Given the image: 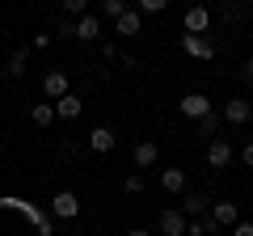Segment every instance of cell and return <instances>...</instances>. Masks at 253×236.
<instances>
[{"label": "cell", "mask_w": 253, "mask_h": 236, "mask_svg": "<svg viewBox=\"0 0 253 236\" xmlns=\"http://www.w3.org/2000/svg\"><path fill=\"white\" fill-rule=\"evenodd\" d=\"M177 110H181L186 118H194V122H199V118H207L215 106H211V97H207V93H186V97L177 101Z\"/></svg>", "instance_id": "cell-1"}, {"label": "cell", "mask_w": 253, "mask_h": 236, "mask_svg": "<svg viewBox=\"0 0 253 236\" xmlns=\"http://www.w3.org/2000/svg\"><path fill=\"white\" fill-rule=\"evenodd\" d=\"M51 215L55 219H76V215H81V198H76L72 190H59L51 198Z\"/></svg>", "instance_id": "cell-2"}, {"label": "cell", "mask_w": 253, "mask_h": 236, "mask_svg": "<svg viewBox=\"0 0 253 236\" xmlns=\"http://www.w3.org/2000/svg\"><path fill=\"white\" fill-rule=\"evenodd\" d=\"M181 26H186V34H194V38H207L211 13L203 9V4H194V9H186V17H181Z\"/></svg>", "instance_id": "cell-3"}, {"label": "cell", "mask_w": 253, "mask_h": 236, "mask_svg": "<svg viewBox=\"0 0 253 236\" xmlns=\"http://www.w3.org/2000/svg\"><path fill=\"white\" fill-rule=\"evenodd\" d=\"M219 114H224V122H228V127H245V122L253 118V106H249L245 97H232L224 110H219Z\"/></svg>", "instance_id": "cell-4"}, {"label": "cell", "mask_w": 253, "mask_h": 236, "mask_svg": "<svg viewBox=\"0 0 253 236\" xmlns=\"http://www.w3.org/2000/svg\"><path fill=\"white\" fill-rule=\"evenodd\" d=\"M156 232L161 236H186V215L181 211H161L156 215Z\"/></svg>", "instance_id": "cell-5"}, {"label": "cell", "mask_w": 253, "mask_h": 236, "mask_svg": "<svg viewBox=\"0 0 253 236\" xmlns=\"http://www.w3.org/2000/svg\"><path fill=\"white\" fill-rule=\"evenodd\" d=\"M181 51H186L190 59H211V55H215V42H211V38H194V34H181Z\"/></svg>", "instance_id": "cell-6"}, {"label": "cell", "mask_w": 253, "mask_h": 236, "mask_svg": "<svg viewBox=\"0 0 253 236\" xmlns=\"http://www.w3.org/2000/svg\"><path fill=\"white\" fill-rule=\"evenodd\" d=\"M211 219H215L219 228H236V224H241V207H236L232 198H228V202H211Z\"/></svg>", "instance_id": "cell-7"}, {"label": "cell", "mask_w": 253, "mask_h": 236, "mask_svg": "<svg viewBox=\"0 0 253 236\" xmlns=\"http://www.w3.org/2000/svg\"><path fill=\"white\" fill-rule=\"evenodd\" d=\"M42 93H46L51 101L68 97V93H72V89H68V72H59V68H55V72H46V76H42Z\"/></svg>", "instance_id": "cell-8"}, {"label": "cell", "mask_w": 253, "mask_h": 236, "mask_svg": "<svg viewBox=\"0 0 253 236\" xmlns=\"http://www.w3.org/2000/svg\"><path fill=\"white\" fill-rule=\"evenodd\" d=\"M207 164H211V169H228V164H232V144H228V139H211Z\"/></svg>", "instance_id": "cell-9"}, {"label": "cell", "mask_w": 253, "mask_h": 236, "mask_svg": "<svg viewBox=\"0 0 253 236\" xmlns=\"http://www.w3.org/2000/svg\"><path fill=\"white\" fill-rule=\"evenodd\" d=\"M76 38H81V42H97V38H101V21H97V13H84V17L76 21Z\"/></svg>", "instance_id": "cell-10"}, {"label": "cell", "mask_w": 253, "mask_h": 236, "mask_svg": "<svg viewBox=\"0 0 253 236\" xmlns=\"http://www.w3.org/2000/svg\"><path fill=\"white\" fill-rule=\"evenodd\" d=\"M139 26H144V17H139V9H126L123 17L114 21V34H123V38H135V34H139Z\"/></svg>", "instance_id": "cell-11"}, {"label": "cell", "mask_w": 253, "mask_h": 236, "mask_svg": "<svg viewBox=\"0 0 253 236\" xmlns=\"http://www.w3.org/2000/svg\"><path fill=\"white\" fill-rule=\"evenodd\" d=\"M81 110H84V101L76 97V93H68V97L55 101V118H68V122H72V118H81Z\"/></svg>", "instance_id": "cell-12"}, {"label": "cell", "mask_w": 253, "mask_h": 236, "mask_svg": "<svg viewBox=\"0 0 253 236\" xmlns=\"http://www.w3.org/2000/svg\"><path fill=\"white\" fill-rule=\"evenodd\" d=\"M114 144H118V139H114L110 127H93L89 131V148H93V152H114Z\"/></svg>", "instance_id": "cell-13"}, {"label": "cell", "mask_w": 253, "mask_h": 236, "mask_svg": "<svg viewBox=\"0 0 253 236\" xmlns=\"http://www.w3.org/2000/svg\"><path fill=\"white\" fill-rule=\"evenodd\" d=\"M156 160H161V148H156L152 139H144V144H135V169H152Z\"/></svg>", "instance_id": "cell-14"}, {"label": "cell", "mask_w": 253, "mask_h": 236, "mask_svg": "<svg viewBox=\"0 0 253 236\" xmlns=\"http://www.w3.org/2000/svg\"><path fill=\"white\" fill-rule=\"evenodd\" d=\"M181 215H190V219H203V215H211V202L203 198V194H190V198L181 202Z\"/></svg>", "instance_id": "cell-15"}, {"label": "cell", "mask_w": 253, "mask_h": 236, "mask_svg": "<svg viewBox=\"0 0 253 236\" xmlns=\"http://www.w3.org/2000/svg\"><path fill=\"white\" fill-rule=\"evenodd\" d=\"M30 122H34V127H51L55 122V101H38V106L30 110Z\"/></svg>", "instance_id": "cell-16"}, {"label": "cell", "mask_w": 253, "mask_h": 236, "mask_svg": "<svg viewBox=\"0 0 253 236\" xmlns=\"http://www.w3.org/2000/svg\"><path fill=\"white\" fill-rule=\"evenodd\" d=\"M161 186L169 194H181V190H186V173H181V169H161Z\"/></svg>", "instance_id": "cell-17"}, {"label": "cell", "mask_w": 253, "mask_h": 236, "mask_svg": "<svg viewBox=\"0 0 253 236\" xmlns=\"http://www.w3.org/2000/svg\"><path fill=\"white\" fill-rule=\"evenodd\" d=\"M219 127H224V114H219V110H211L207 118H199V131H203V135H215Z\"/></svg>", "instance_id": "cell-18"}, {"label": "cell", "mask_w": 253, "mask_h": 236, "mask_svg": "<svg viewBox=\"0 0 253 236\" xmlns=\"http://www.w3.org/2000/svg\"><path fill=\"white\" fill-rule=\"evenodd\" d=\"M26 59H30L26 46H21V51H13V59H9V68H4V72H9V76H26Z\"/></svg>", "instance_id": "cell-19"}, {"label": "cell", "mask_w": 253, "mask_h": 236, "mask_svg": "<svg viewBox=\"0 0 253 236\" xmlns=\"http://www.w3.org/2000/svg\"><path fill=\"white\" fill-rule=\"evenodd\" d=\"M101 13H106V17H123V13H126V0H101Z\"/></svg>", "instance_id": "cell-20"}, {"label": "cell", "mask_w": 253, "mask_h": 236, "mask_svg": "<svg viewBox=\"0 0 253 236\" xmlns=\"http://www.w3.org/2000/svg\"><path fill=\"white\" fill-rule=\"evenodd\" d=\"M63 9L72 13V17H84V13H89V4H84V0H63Z\"/></svg>", "instance_id": "cell-21"}, {"label": "cell", "mask_w": 253, "mask_h": 236, "mask_svg": "<svg viewBox=\"0 0 253 236\" xmlns=\"http://www.w3.org/2000/svg\"><path fill=\"white\" fill-rule=\"evenodd\" d=\"M123 186H126V194H144V177H139V173H131Z\"/></svg>", "instance_id": "cell-22"}, {"label": "cell", "mask_w": 253, "mask_h": 236, "mask_svg": "<svg viewBox=\"0 0 253 236\" xmlns=\"http://www.w3.org/2000/svg\"><path fill=\"white\" fill-rule=\"evenodd\" d=\"M144 13H165V0H144V4H139V17H144Z\"/></svg>", "instance_id": "cell-23"}, {"label": "cell", "mask_w": 253, "mask_h": 236, "mask_svg": "<svg viewBox=\"0 0 253 236\" xmlns=\"http://www.w3.org/2000/svg\"><path fill=\"white\" fill-rule=\"evenodd\" d=\"M228 236H253V224H249V219H241V224H236Z\"/></svg>", "instance_id": "cell-24"}, {"label": "cell", "mask_w": 253, "mask_h": 236, "mask_svg": "<svg viewBox=\"0 0 253 236\" xmlns=\"http://www.w3.org/2000/svg\"><path fill=\"white\" fill-rule=\"evenodd\" d=\"M59 38H76V21H59Z\"/></svg>", "instance_id": "cell-25"}, {"label": "cell", "mask_w": 253, "mask_h": 236, "mask_svg": "<svg viewBox=\"0 0 253 236\" xmlns=\"http://www.w3.org/2000/svg\"><path fill=\"white\" fill-rule=\"evenodd\" d=\"M241 76H245V80H253V55H249V59H245V68H241Z\"/></svg>", "instance_id": "cell-26"}, {"label": "cell", "mask_w": 253, "mask_h": 236, "mask_svg": "<svg viewBox=\"0 0 253 236\" xmlns=\"http://www.w3.org/2000/svg\"><path fill=\"white\" fill-rule=\"evenodd\" d=\"M241 160H245V164H249V169H253V144H245V152H241Z\"/></svg>", "instance_id": "cell-27"}, {"label": "cell", "mask_w": 253, "mask_h": 236, "mask_svg": "<svg viewBox=\"0 0 253 236\" xmlns=\"http://www.w3.org/2000/svg\"><path fill=\"white\" fill-rule=\"evenodd\" d=\"M126 236H152V232H144V228H131V232H126Z\"/></svg>", "instance_id": "cell-28"}]
</instances>
